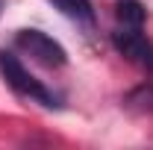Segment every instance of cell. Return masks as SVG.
<instances>
[{
  "label": "cell",
  "instance_id": "1",
  "mask_svg": "<svg viewBox=\"0 0 153 150\" xmlns=\"http://www.w3.org/2000/svg\"><path fill=\"white\" fill-rule=\"evenodd\" d=\"M0 76L6 79V85L15 94L33 100V103H41L44 109H62V106H65L62 97H59L53 88H47L38 76H33L24 68V62H21L15 53H9V50H0Z\"/></svg>",
  "mask_w": 153,
  "mask_h": 150
},
{
  "label": "cell",
  "instance_id": "2",
  "mask_svg": "<svg viewBox=\"0 0 153 150\" xmlns=\"http://www.w3.org/2000/svg\"><path fill=\"white\" fill-rule=\"evenodd\" d=\"M15 47L24 50L33 62L44 65V68H62V65L68 62L65 47H62L53 36H47L44 30H33V27H30V30H18V33H15Z\"/></svg>",
  "mask_w": 153,
  "mask_h": 150
},
{
  "label": "cell",
  "instance_id": "3",
  "mask_svg": "<svg viewBox=\"0 0 153 150\" xmlns=\"http://www.w3.org/2000/svg\"><path fill=\"white\" fill-rule=\"evenodd\" d=\"M65 18L76 21V24H94V9L91 0H50Z\"/></svg>",
  "mask_w": 153,
  "mask_h": 150
},
{
  "label": "cell",
  "instance_id": "4",
  "mask_svg": "<svg viewBox=\"0 0 153 150\" xmlns=\"http://www.w3.org/2000/svg\"><path fill=\"white\" fill-rule=\"evenodd\" d=\"M115 18H118L121 27H144L147 9H144L141 3H135V0H121V3L115 6Z\"/></svg>",
  "mask_w": 153,
  "mask_h": 150
},
{
  "label": "cell",
  "instance_id": "5",
  "mask_svg": "<svg viewBox=\"0 0 153 150\" xmlns=\"http://www.w3.org/2000/svg\"><path fill=\"white\" fill-rule=\"evenodd\" d=\"M127 106H133L138 112H153V85H141L127 97Z\"/></svg>",
  "mask_w": 153,
  "mask_h": 150
},
{
  "label": "cell",
  "instance_id": "6",
  "mask_svg": "<svg viewBox=\"0 0 153 150\" xmlns=\"http://www.w3.org/2000/svg\"><path fill=\"white\" fill-rule=\"evenodd\" d=\"M138 65H144L147 71H153V44L144 47V53H141V59H138Z\"/></svg>",
  "mask_w": 153,
  "mask_h": 150
},
{
  "label": "cell",
  "instance_id": "7",
  "mask_svg": "<svg viewBox=\"0 0 153 150\" xmlns=\"http://www.w3.org/2000/svg\"><path fill=\"white\" fill-rule=\"evenodd\" d=\"M0 12H3V0H0Z\"/></svg>",
  "mask_w": 153,
  "mask_h": 150
}]
</instances>
